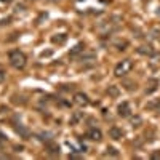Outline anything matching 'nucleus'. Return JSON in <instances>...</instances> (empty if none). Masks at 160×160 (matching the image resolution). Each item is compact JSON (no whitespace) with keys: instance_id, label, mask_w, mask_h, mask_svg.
<instances>
[{"instance_id":"5701e85b","label":"nucleus","mask_w":160,"mask_h":160,"mask_svg":"<svg viewBox=\"0 0 160 160\" xmlns=\"http://www.w3.org/2000/svg\"><path fill=\"white\" fill-rule=\"evenodd\" d=\"M5 78H7V72H5L3 69H0V83H3Z\"/></svg>"},{"instance_id":"ddd939ff","label":"nucleus","mask_w":160,"mask_h":160,"mask_svg":"<svg viewBox=\"0 0 160 160\" xmlns=\"http://www.w3.org/2000/svg\"><path fill=\"white\" fill-rule=\"evenodd\" d=\"M45 149H47L48 155H59V146L55 144L53 141H48V142L45 144Z\"/></svg>"},{"instance_id":"9b49d317","label":"nucleus","mask_w":160,"mask_h":160,"mask_svg":"<svg viewBox=\"0 0 160 160\" xmlns=\"http://www.w3.org/2000/svg\"><path fill=\"white\" fill-rule=\"evenodd\" d=\"M109 136L112 138V139H115V141H118V139H122L123 138V131H122V128H118V127H111L109 128Z\"/></svg>"},{"instance_id":"dca6fc26","label":"nucleus","mask_w":160,"mask_h":160,"mask_svg":"<svg viewBox=\"0 0 160 160\" xmlns=\"http://www.w3.org/2000/svg\"><path fill=\"white\" fill-rule=\"evenodd\" d=\"M130 123H131L133 128H138V127L142 125V118H141L139 115H135V117H131V118H130Z\"/></svg>"},{"instance_id":"f257e3e1","label":"nucleus","mask_w":160,"mask_h":160,"mask_svg":"<svg viewBox=\"0 0 160 160\" xmlns=\"http://www.w3.org/2000/svg\"><path fill=\"white\" fill-rule=\"evenodd\" d=\"M8 61H10V64H11V68H15V69H18V71L24 69L26 64H28L26 55H24L22 51H19V50H11V51L8 53Z\"/></svg>"},{"instance_id":"4be33fe9","label":"nucleus","mask_w":160,"mask_h":160,"mask_svg":"<svg viewBox=\"0 0 160 160\" xmlns=\"http://www.w3.org/2000/svg\"><path fill=\"white\" fill-rule=\"evenodd\" d=\"M151 58L154 59V61H152L154 64H160V53H154V55H152Z\"/></svg>"},{"instance_id":"393cba45","label":"nucleus","mask_w":160,"mask_h":160,"mask_svg":"<svg viewBox=\"0 0 160 160\" xmlns=\"http://www.w3.org/2000/svg\"><path fill=\"white\" fill-rule=\"evenodd\" d=\"M0 2H11V0H0Z\"/></svg>"},{"instance_id":"20e7f679","label":"nucleus","mask_w":160,"mask_h":160,"mask_svg":"<svg viewBox=\"0 0 160 160\" xmlns=\"http://www.w3.org/2000/svg\"><path fill=\"white\" fill-rule=\"evenodd\" d=\"M117 114H118V117H123V118L130 117V115H131V108H130V104H128L127 101L120 102V104L117 106Z\"/></svg>"},{"instance_id":"0eeeda50","label":"nucleus","mask_w":160,"mask_h":160,"mask_svg":"<svg viewBox=\"0 0 160 160\" xmlns=\"http://www.w3.org/2000/svg\"><path fill=\"white\" fill-rule=\"evenodd\" d=\"M74 102L75 104H78V106H88L90 104V99H88V96L85 95V93H82V91H77L75 95H74Z\"/></svg>"},{"instance_id":"412c9836","label":"nucleus","mask_w":160,"mask_h":160,"mask_svg":"<svg viewBox=\"0 0 160 160\" xmlns=\"http://www.w3.org/2000/svg\"><path fill=\"white\" fill-rule=\"evenodd\" d=\"M148 109H155L157 112H160V99H157L155 102H151V104L148 106Z\"/></svg>"},{"instance_id":"f8f14e48","label":"nucleus","mask_w":160,"mask_h":160,"mask_svg":"<svg viewBox=\"0 0 160 160\" xmlns=\"http://www.w3.org/2000/svg\"><path fill=\"white\" fill-rule=\"evenodd\" d=\"M128 40H125V38H117V40H114L112 42V47L115 48V50H118V51H123V50H127L128 48Z\"/></svg>"},{"instance_id":"1a4fd4ad","label":"nucleus","mask_w":160,"mask_h":160,"mask_svg":"<svg viewBox=\"0 0 160 160\" xmlns=\"http://www.w3.org/2000/svg\"><path fill=\"white\" fill-rule=\"evenodd\" d=\"M15 131L18 133L21 138H24V139H29V136H31V131L26 128L24 125H21V123H15Z\"/></svg>"},{"instance_id":"7ed1b4c3","label":"nucleus","mask_w":160,"mask_h":160,"mask_svg":"<svg viewBox=\"0 0 160 160\" xmlns=\"http://www.w3.org/2000/svg\"><path fill=\"white\" fill-rule=\"evenodd\" d=\"M118 29V22H114L112 19L111 21H102L99 26H98V31L101 35H112L115 31Z\"/></svg>"},{"instance_id":"b1692460","label":"nucleus","mask_w":160,"mask_h":160,"mask_svg":"<svg viewBox=\"0 0 160 160\" xmlns=\"http://www.w3.org/2000/svg\"><path fill=\"white\" fill-rule=\"evenodd\" d=\"M152 158H160V152H152Z\"/></svg>"},{"instance_id":"aec40b11","label":"nucleus","mask_w":160,"mask_h":160,"mask_svg":"<svg viewBox=\"0 0 160 160\" xmlns=\"http://www.w3.org/2000/svg\"><path fill=\"white\" fill-rule=\"evenodd\" d=\"M108 93H109L111 96H114V98H115V96H118V88H117L115 85H111V87L108 88Z\"/></svg>"},{"instance_id":"423d86ee","label":"nucleus","mask_w":160,"mask_h":160,"mask_svg":"<svg viewBox=\"0 0 160 160\" xmlns=\"http://www.w3.org/2000/svg\"><path fill=\"white\" fill-rule=\"evenodd\" d=\"M136 51H138V55H141V56H149V58L155 53V50H154V47H152L151 43H146V45L138 47V48H136Z\"/></svg>"},{"instance_id":"4468645a","label":"nucleus","mask_w":160,"mask_h":160,"mask_svg":"<svg viewBox=\"0 0 160 160\" xmlns=\"http://www.w3.org/2000/svg\"><path fill=\"white\" fill-rule=\"evenodd\" d=\"M158 85H160V82L157 78H152L151 82H149V88H146V93H148V95H151V93H154L157 88H158Z\"/></svg>"},{"instance_id":"2eb2a0df","label":"nucleus","mask_w":160,"mask_h":160,"mask_svg":"<svg viewBox=\"0 0 160 160\" xmlns=\"http://www.w3.org/2000/svg\"><path fill=\"white\" fill-rule=\"evenodd\" d=\"M82 120H83V112H74L69 122H71V125H77L78 122H82Z\"/></svg>"},{"instance_id":"f3484780","label":"nucleus","mask_w":160,"mask_h":160,"mask_svg":"<svg viewBox=\"0 0 160 160\" xmlns=\"http://www.w3.org/2000/svg\"><path fill=\"white\" fill-rule=\"evenodd\" d=\"M51 42H53V43H59V45L64 43V42H66V34H58V35H55V37L51 38Z\"/></svg>"},{"instance_id":"6ab92c4d","label":"nucleus","mask_w":160,"mask_h":160,"mask_svg":"<svg viewBox=\"0 0 160 160\" xmlns=\"http://www.w3.org/2000/svg\"><path fill=\"white\" fill-rule=\"evenodd\" d=\"M51 136H53L51 133H40V135H37V138H38L40 141H43V142H45V141H47V142L51 141Z\"/></svg>"},{"instance_id":"6e6552de","label":"nucleus","mask_w":160,"mask_h":160,"mask_svg":"<svg viewBox=\"0 0 160 160\" xmlns=\"http://www.w3.org/2000/svg\"><path fill=\"white\" fill-rule=\"evenodd\" d=\"M87 138L91 139V141H101V139H102V133H101L99 128L93 127V128H90V130L87 131Z\"/></svg>"},{"instance_id":"a211bd4d","label":"nucleus","mask_w":160,"mask_h":160,"mask_svg":"<svg viewBox=\"0 0 160 160\" xmlns=\"http://www.w3.org/2000/svg\"><path fill=\"white\" fill-rule=\"evenodd\" d=\"M106 157H118L120 154H118V151L115 149V148H108L106 149V154H104Z\"/></svg>"},{"instance_id":"9d476101","label":"nucleus","mask_w":160,"mask_h":160,"mask_svg":"<svg viewBox=\"0 0 160 160\" xmlns=\"http://www.w3.org/2000/svg\"><path fill=\"white\" fill-rule=\"evenodd\" d=\"M83 51H85V45H83L82 42H80V43H77V45L69 51V58H78Z\"/></svg>"},{"instance_id":"39448f33","label":"nucleus","mask_w":160,"mask_h":160,"mask_svg":"<svg viewBox=\"0 0 160 160\" xmlns=\"http://www.w3.org/2000/svg\"><path fill=\"white\" fill-rule=\"evenodd\" d=\"M78 59L82 61L83 64H93L96 61V53L95 51H83L82 55L78 56Z\"/></svg>"},{"instance_id":"f03ea898","label":"nucleus","mask_w":160,"mask_h":160,"mask_svg":"<svg viewBox=\"0 0 160 160\" xmlns=\"http://www.w3.org/2000/svg\"><path fill=\"white\" fill-rule=\"evenodd\" d=\"M131 69H133V61L131 59H122L115 66L114 74H115V77H125Z\"/></svg>"}]
</instances>
